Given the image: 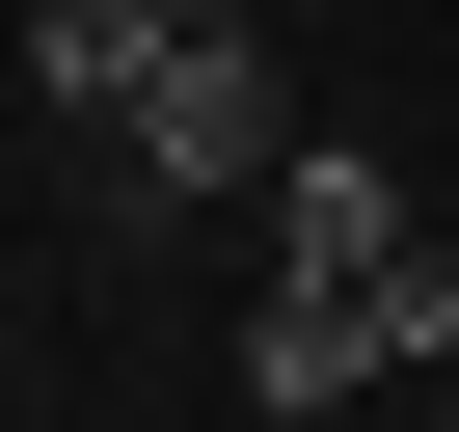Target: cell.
Returning a JSON list of instances; mask_svg holds the SVG:
<instances>
[{
	"mask_svg": "<svg viewBox=\"0 0 459 432\" xmlns=\"http://www.w3.org/2000/svg\"><path fill=\"white\" fill-rule=\"evenodd\" d=\"M405 351H459V244L271 271V324H244V405H351V378H405Z\"/></svg>",
	"mask_w": 459,
	"mask_h": 432,
	"instance_id": "obj_2",
	"label": "cell"
},
{
	"mask_svg": "<svg viewBox=\"0 0 459 432\" xmlns=\"http://www.w3.org/2000/svg\"><path fill=\"white\" fill-rule=\"evenodd\" d=\"M378 244H405V162L298 135V162H271V271H378Z\"/></svg>",
	"mask_w": 459,
	"mask_h": 432,
	"instance_id": "obj_3",
	"label": "cell"
},
{
	"mask_svg": "<svg viewBox=\"0 0 459 432\" xmlns=\"http://www.w3.org/2000/svg\"><path fill=\"white\" fill-rule=\"evenodd\" d=\"M28 82L108 135V216H189V189H271L298 162V82L216 28V0H28Z\"/></svg>",
	"mask_w": 459,
	"mask_h": 432,
	"instance_id": "obj_1",
	"label": "cell"
}]
</instances>
